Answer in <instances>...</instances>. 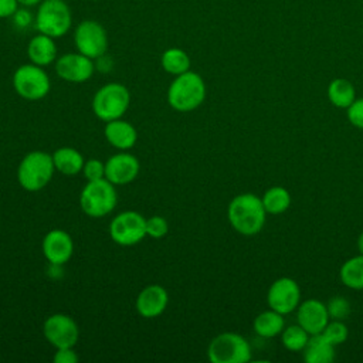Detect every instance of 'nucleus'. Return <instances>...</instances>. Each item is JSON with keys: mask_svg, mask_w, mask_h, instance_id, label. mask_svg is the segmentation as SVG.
Segmentation results:
<instances>
[{"mask_svg": "<svg viewBox=\"0 0 363 363\" xmlns=\"http://www.w3.org/2000/svg\"><path fill=\"white\" fill-rule=\"evenodd\" d=\"M105 139L108 143H111L113 147L119 150H128L133 147L138 139V132L135 126L122 118L113 119L106 122L105 129H104Z\"/></svg>", "mask_w": 363, "mask_h": 363, "instance_id": "obj_19", "label": "nucleus"}, {"mask_svg": "<svg viewBox=\"0 0 363 363\" xmlns=\"http://www.w3.org/2000/svg\"><path fill=\"white\" fill-rule=\"evenodd\" d=\"M346 115L353 126L363 129V98L354 99L353 104L347 108Z\"/></svg>", "mask_w": 363, "mask_h": 363, "instance_id": "obj_33", "label": "nucleus"}, {"mask_svg": "<svg viewBox=\"0 0 363 363\" xmlns=\"http://www.w3.org/2000/svg\"><path fill=\"white\" fill-rule=\"evenodd\" d=\"M298 325H301L309 335H318L329 322L326 303L318 299H306L296 308Z\"/></svg>", "mask_w": 363, "mask_h": 363, "instance_id": "obj_16", "label": "nucleus"}, {"mask_svg": "<svg viewBox=\"0 0 363 363\" xmlns=\"http://www.w3.org/2000/svg\"><path fill=\"white\" fill-rule=\"evenodd\" d=\"M95 62L92 58L81 52H65L55 60L57 75L72 84L86 82L95 72Z\"/></svg>", "mask_w": 363, "mask_h": 363, "instance_id": "obj_12", "label": "nucleus"}, {"mask_svg": "<svg viewBox=\"0 0 363 363\" xmlns=\"http://www.w3.org/2000/svg\"><path fill=\"white\" fill-rule=\"evenodd\" d=\"M206 98V84L200 74L186 71L176 75L167 89L169 105L179 112H190L199 108Z\"/></svg>", "mask_w": 363, "mask_h": 363, "instance_id": "obj_2", "label": "nucleus"}, {"mask_svg": "<svg viewBox=\"0 0 363 363\" xmlns=\"http://www.w3.org/2000/svg\"><path fill=\"white\" fill-rule=\"evenodd\" d=\"M323 335V337L326 340H329L333 346L342 345L346 342L347 336H349V329L347 326L343 323V320H336L332 319L326 323V326L323 328V330L320 332Z\"/></svg>", "mask_w": 363, "mask_h": 363, "instance_id": "obj_28", "label": "nucleus"}, {"mask_svg": "<svg viewBox=\"0 0 363 363\" xmlns=\"http://www.w3.org/2000/svg\"><path fill=\"white\" fill-rule=\"evenodd\" d=\"M82 174L86 179V182L105 179V163H102L98 159H88L84 163Z\"/></svg>", "mask_w": 363, "mask_h": 363, "instance_id": "obj_32", "label": "nucleus"}, {"mask_svg": "<svg viewBox=\"0 0 363 363\" xmlns=\"http://www.w3.org/2000/svg\"><path fill=\"white\" fill-rule=\"evenodd\" d=\"M74 44L77 51L96 60L106 54L108 33L96 20H82L74 30Z\"/></svg>", "mask_w": 363, "mask_h": 363, "instance_id": "obj_9", "label": "nucleus"}, {"mask_svg": "<svg viewBox=\"0 0 363 363\" xmlns=\"http://www.w3.org/2000/svg\"><path fill=\"white\" fill-rule=\"evenodd\" d=\"M169 295L167 291L157 284L145 286L136 298V311L140 316L152 319L162 315L167 306Z\"/></svg>", "mask_w": 363, "mask_h": 363, "instance_id": "obj_17", "label": "nucleus"}, {"mask_svg": "<svg viewBox=\"0 0 363 363\" xmlns=\"http://www.w3.org/2000/svg\"><path fill=\"white\" fill-rule=\"evenodd\" d=\"M357 250H359V254H363V231L357 238Z\"/></svg>", "mask_w": 363, "mask_h": 363, "instance_id": "obj_37", "label": "nucleus"}, {"mask_svg": "<svg viewBox=\"0 0 363 363\" xmlns=\"http://www.w3.org/2000/svg\"><path fill=\"white\" fill-rule=\"evenodd\" d=\"M34 18H35V13H33L30 7H26V6H20L16 10V13L11 16L13 26L18 30H26L34 26Z\"/></svg>", "mask_w": 363, "mask_h": 363, "instance_id": "obj_31", "label": "nucleus"}, {"mask_svg": "<svg viewBox=\"0 0 363 363\" xmlns=\"http://www.w3.org/2000/svg\"><path fill=\"white\" fill-rule=\"evenodd\" d=\"M20 3V6H26V7H34V6H38L43 0H17Z\"/></svg>", "mask_w": 363, "mask_h": 363, "instance_id": "obj_36", "label": "nucleus"}, {"mask_svg": "<svg viewBox=\"0 0 363 363\" xmlns=\"http://www.w3.org/2000/svg\"><path fill=\"white\" fill-rule=\"evenodd\" d=\"M190 57L189 54L177 47H172L163 51L160 57V65L162 68L172 74V75H180L190 69Z\"/></svg>", "mask_w": 363, "mask_h": 363, "instance_id": "obj_25", "label": "nucleus"}, {"mask_svg": "<svg viewBox=\"0 0 363 363\" xmlns=\"http://www.w3.org/2000/svg\"><path fill=\"white\" fill-rule=\"evenodd\" d=\"M207 357L211 363H245L251 359V347L244 336L224 332L210 342Z\"/></svg>", "mask_w": 363, "mask_h": 363, "instance_id": "obj_8", "label": "nucleus"}, {"mask_svg": "<svg viewBox=\"0 0 363 363\" xmlns=\"http://www.w3.org/2000/svg\"><path fill=\"white\" fill-rule=\"evenodd\" d=\"M328 308V313L330 319H336V320H343L350 315V303L346 298L343 296H333L329 299V302L326 303Z\"/></svg>", "mask_w": 363, "mask_h": 363, "instance_id": "obj_29", "label": "nucleus"}, {"mask_svg": "<svg viewBox=\"0 0 363 363\" xmlns=\"http://www.w3.org/2000/svg\"><path fill=\"white\" fill-rule=\"evenodd\" d=\"M52 162L57 172L67 176H74L82 172L85 159L77 149L64 146V147H58L52 153Z\"/></svg>", "mask_w": 363, "mask_h": 363, "instance_id": "obj_21", "label": "nucleus"}, {"mask_svg": "<svg viewBox=\"0 0 363 363\" xmlns=\"http://www.w3.org/2000/svg\"><path fill=\"white\" fill-rule=\"evenodd\" d=\"M169 224L160 216H152L146 218V235L152 238H162L167 234Z\"/></svg>", "mask_w": 363, "mask_h": 363, "instance_id": "obj_30", "label": "nucleus"}, {"mask_svg": "<svg viewBox=\"0 0 363 363\" xmlns=\"http://www.w3.org/2000/svg\"><path fill=\"white\" fill-rule=\"evenodd\" d=\"M78 354L75 353L74 347H61L57 349L54 354V362L55 363H77L78 362Z\"/></svg>", "mask_w": 363, "mask_h": 363, "instance_id": "obj_34", "label": "nucleus"}, {"mask_svg": "<svg viewBox=\"0 0 363 363\" xmlns=\"http://www.w3.org/2000/svg\"><path fill=\"white\" fill-rule=\"evenodd\" d=\"M311 335L301 325H291L281 332V342L291 352H302Z\"/></svg>", "mask_w": 363, "mask_h": 363, "instance_id": "obj_27", "label": "nucleus"}, {"mask_svg": "<svg viewBox=\"0 0 363 363\" xmlns=\"http://www.w3.org/2000/svg\"><path fill=\"white\" fill-rule=\"evenodd\" d=\"M54 172L52 155L43 150H33L21 159L17 169V180L24 190L38 191L51 182Z\"/></svg>", "mask_w": 363, "mask_h": 363, "instance_id": "obj_3", "label": "nucleus"}, {"mask_svg": "<svg viewBox=\"0 0 363 363\" xmlns=\"http://www.w3.org/2000/svg\"><path fill=\"white\" fill-rule=\"evenodd\" d=\"M328 96L336 108L347 109L356 99L354 86L345 78H335L328 86Z\"/></svg>", "mask_w": 363, "mask_h": 363, "instance_id": "obj_24", "label": "nucleus"}, {"mask_svg": "<svg viewBox=\"0 0 363 363\" xmlns=\"http://www.w3.org/2000/svg\"><path fill=\"white\" fill-rule=\"evenodd\" d=\"M227 218L237 233L242 235H255L265 224L267 211L261 197L254 193H241L230 201Z\"/></svg>", "mask_w": 363, "mask_h": 363, "instance_id": "obj_1", "label": "nucleus"}, {"mask_svg": "<svg viewBox=\"0 0 363 363\" xmlns=\"http://www.w3.org/2000/svg\"><path fill=\"white\" fill-rule=\"evenodd\" d=\"M301 301V289L295 279L282 277L271 284L267 292V303L282 315L294 312Z\"/></svg>", "mask_w": 363, "mask_h": 363, "instance_id": "obj_13", "label": "nucleus"}, {"mask_svg": "<svg viewBox=\"0 0 363 363\" xmlns=\"http://www.w3.org/2000/svg\"><path fill=\"white\" fill-rule=\"evenodd\" d=\"M109 234L119 245H135L146 237V218L138 211H122L112 218Z\"/></svg>", "mask_w": 363, "mask_h": 363, "instance_id": "obj_10", "label": "nucleus"}, {"mask_svg": "<svg viewBox=\"0 0 363 363\" xmlns=\"http://www.w3.org/2000/svg\"><path fill=\"white\" fill-rule=\"evenodd\" d=\"M72 27V11L65 0H43L37 6L34 28L52 38L64 37Z\"/></svg>", "mask_w": 363, "mask_h": 363, "instance_id": "obj_4", "label": "nucleus"}, {"mask_svg": "<svg viewBox=\"0 0 363 363\" xmlns=\"http://www.w3.org/2000/svg\"><path fill=\"white\" fill-rule=\"evenodd\" d=\"M252 326L258 336L274 337L284 330V326H285L284 315L274 309L264 311L255 316Z\"/></svg>", "mask_w": 363, "mask_h": 363, "instance_id": "obj_22", "label": "nucleus"}, {"mask_svg": "<svg viewBox=\"0 0 363 363\" xmlns=\"http://www.w3.org/2000/svg\"><path fill=\"white\" fill-rule=\"evenodd\" d=\"M302 353L308 363H332L335 360V346L322 333L311 335Z\"/></svg>", "mask_w": 363, "mask_h": 363, "instance_id": "obj_20", "label": "nucleus"}, {"mask_svg": "<svg viewBox=\"0 0 363 363\" xmlns=\"http://www.w3.org/2000/svg\"><path fill=\"white\" fill-rule=\"evenodd\" d=\"M264 208L269 214H281L291 206V194L285 187H269L261 197Z\"/></svg>", "mask_w": 363, "mask_h": 363, "instance_id": "obj_26", "label": "nucleus"}, {"mask_svg": "<svg viewBox=\"0 0 363 363\" xmlns=\"http://www.w3.org/2000/svg\"><path fill=\"white\" fill-rule=\"evenodd\" d=\"M13 88L17 95L27 101H38L51 89V79L43 67L33 62L20 65L13 74Z\"/></svg>", "mask_w": 363, "mask_h": 363, "instance_id": "obj_7", "label": "nucleus"}, {"mask_svg": "<svg viewBox=\"0 0 363 363\" xmlns=\"http://www.w3.org/2000/svg\"><path fill=\"white\" fill-rule=\"evenodd\" d=\"M44 337L55 349L74 347L78 342L79 329L75 320L65 313H54L44 320Z\"/></svg>", "mask_w": 363, "mask_h": 363, "instance_id": "obj_11", "label": "nucleus"}, {"mask_svg": "<svg viewBox=\"0 0 363 363\" xmlns=\"http://www.w3.org/2000/svg\"><path fill=\"white\" fill-rule=\"evenodd\" d=\"M139 169L140 164L136 156L119 152L105 162V179L115 186H125L136 179Z\"/></svg>", "mask_w": 363, "mask_h": 363, "instance_id": "obj_14", "label": "nucleus"}, {"mask_svg": "<svg viewBox=\"0 0 363 363\" xmlns=\"http://www.w3.org/2000/svg\"><path fill=\"white\" fill-rule=\"evenodd\" d=\"M18 7L20 3L17 0H0V18H11Z\"/></svg>", "mask_w": 363, "mask_h": 363, "instance_id": "obj_35", "label": "nucleus"}, {"mask_svg": "<svg viewBox=\"0 0 363 363\" xmlns=\"http://www.w3.org/2000/svg\"><path fill=\"white\" fill-rule=\"evenodd\" d=\"M130 104L129 89L119 82H109L101 86L92 98V111L104 122L119 119Z\"/></svg>", "mask_w": 363, "mask_h": 363, "instance_id": "obj_6", "label": "nucleus"}, {"mask_svg": "<svg viewBox=\"0 0 363 363\" xmlns=\"http://www.w3.org/2000/svg\"><path fill=\"white\" fill-rule=\"evenodd\" d=\"M27 55L30 62L40 67H47L55 62V60L58 58L55 38L43 33H37L30 38L27 44Z\"/></svg>", "mask_w": 363, "mask_h": 363, "instance_id": "obj_18", "label": "nucleus"}, {"mask_svg": "<svg viewBox=\"0 0 363 363\" xmlns=\"http://www.w3.org/2000/svg\"><path fill=\"white\" fill-rule=\"evenodd\" d=\"M340 281L350 289H363V254L352 257L343 262L339 272Z\"/></svg>", "mask_w": 363, "mask_h": 363, "instance_id": "obj_23", "label": "nucleus"}, {"mask_svg": "<svg viewBox=\"0 0 363 363\" xmlns=\"http://www.w3.org/2000/svg\"><path fill=\"white\" fill-rule=\"evenodd\" d=\"M116 201L118 194L115 184L106 179L86 182L79 194V206L82 211L92 218H101L112 213L116 207Z\"/></svg>", "mask_w": 363, "mask_h": 363, "instance_id": "obj_5", "label": "nucleus"}, {"mask_svg": "<svg viewBox=\"0 0 363 363\" xmlns=\"http://www.w3.org/2000/svg\"><path fill=\"white\" fill-rule=\"evenodd\" d=\"M43 254L52 265H64L74 254L71 235L60 228L48 231L43 238Z\"/></svg>", "mask_w": 363, "mask_h": 363, "instance_id": "obj_15", "label": "nucleus"}]
</instances>
